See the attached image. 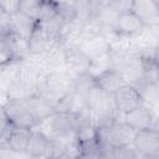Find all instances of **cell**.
<instances>
[{
	"mask_svg": "<svg viewBox=\"0 0 159 159\" xmlns=\"http://www.w3.org/2000/svg\"><path fill=\"white\" fill-rule=\"evenodd\" d=\"M75 77L76 76L68 72L66 68L45 72L40 75L37 80L36 91L55 106L58 99L71 89Z\"/></svg>",
	"mask_w": 159,
	"mask_h": 159,
	"instance_id": "cell-1",
	"label": "cell"
},
{
	"mask_svg": "<svg viewBox=\"0 0 159 159\" xmlns=\"http://www.w3.org/2000/svg\"><path fill=\"white\" fill-rule=\"evenodd\" d=\"M2 106L10 124L26 129H32L37 127V123L32 117V114L30 113L29 108L26 107L24 99L7 98L5 99Z\"/></svg>",
	"mask_w": 159,
	"mask_h": 159,
	"instance_id": "cell-2",
	"label": "cell"
},
{
	"mask_svg": "<svg viewBox=\"0 0 159 159\" xmlns=\"http://www.w3.org/2000/svg\"><path fill=\"white\" fill-rule=\"evenodd\" d=\"M133 147L139 153L140 158H158L159 157V133L158 129L149 128L135 132Z\"/></svg>",
	"mask_w": 159,
	"mask_h": 159,
	"instance_id": "cell-3",
	"label": "cell"
},
{
	"mask_svg": "<svg viewBox=\"0 0 159 159\" xmlns=\"http://www.w3.org/2000/svg\"><path fill=\"white\" fill-rule=\"evenodd\" d=\"M145 29L143 21L130 10L118 15L113 32L118 39H133L139 36Z\"/></svg>",
	"mask_w": 159,
	"mask_h": 159,
	"instance_id": "cell-4",
	"label": "cell"
},
{
	"mask_svg": "<svg viewBox=\"0 0 159 159\" xmlns=\"http://www.w3.org/2000/svg\"><path fill=\"white\" fill-rule=\"evenodd\" d=\"M113 101L119 113L124 114L144 104L140 92L132 84L125 83L113 93Z\"/></svg>",
	"mask_w": 159,
	"mask_h": 159,
	"instance_id": "cell-5",
	"label": "cell"
},
{
	"mask_svg": "<svg viewBox=\"0 0 159 159\" xmlns=\"http://www.w3.org/2000/svg\"><path fill=\"white\" fill-rule=\"evenodd\" d=\"M123 120L135 132L149 128L157 129V117L153 112V108L148 107L147 104H143L133 111L124 113Z\"/></svg>",
	"mask_w": 159,
	"mask_h": 159,
	"instance_id": "cell-6",
	"label": "cell"
},
{
	"mask_svg": "<svg viewBox=\"0 0 159 159\" xmlns=\"http://www.w3.org/2000/svg\"><path fill=\"white\" fill-rule=\"evenodd\" d=\"M52 140L40 129L32 128L25 148V155L31 158H50Z\"/></svg>",
	"mask_w": 159,
	"mask_h": 159,
	"instance_id": "cell-7",
	"label": "cell"
},
{
	"mask_svg": "<svg viewBox=\"0 0 159 159\" xmlns=\"http://www.w3.org/2000/svg\"><path fill=\"white\" fill-rule=\"evenodd\" d=\"M24 102L26 104V107L29 108L30 113L32 114V117L35 118L37 125L40 123H42L43 120H46L47 118H50L56 111H55V106L46 99L45 97H42L39 93H34L26 98H24Z\"/></svg>",
	"mask_w": 159,
	"mask_h": 159,
	"instance_id": "cell-8",
	"label": "cell"
},
{
	"mask_svg": "<svg viewBox=\"0 0 159 159\" xmlns=\"http://www.w3.org/2000/svg\"><path fill=\"white\" fill-rule=\"evenodd\" d=\"M78 48L89 58L98 57L101 55L107 53L111 50V40L104 35H92L82 39Z\"/></svg>",
	"mask_w": 159,
	"mask_h": 159,
	"instance_id": "cell-9",
	"label": "cell"
},
{
	"mask_svg": "<svg viewBox=\"0 0 159 159\" xmlns=\"http://www.w3.org/2000/svg\"><path fill=\"white\" fill-rule=\"evenodd\" d=\"M132 11L145 26H154L159 22V7L153 0H133Z\"/></svg>",
	"mask_w": 159,
	"mask_h": 159,
	"instance_id": "cell-10",
	"label": "cell"
},
{
	"mask_svg": "<svg viewBox=\"0 0 159 159\" xmlns=\"http://www.w3.org/2000/svg\"><path fill=\"white\" fill-rule=\"evenodd\" d=\"M89 58L78 48H66V57H65V68L75 76L87 73L89 66Z\"/></svg>",
	"mask_w": 159,
	"mask_h": 159,
	"instance_id": "cell-11",
	"label": "cell"
},
{
	"mask_svg": "<svg viewBox=\"0 0 159 159\" xmlns=\"http://www.w3.org/2000/svg\"><path fill=\"white\" fill-rule=\"evenodd\" d=\"M93 82L109 94H113L118 88H120L123 84L127 83L123 75L117 68H113V67L99 73L97 77L93 78Z\"/></svg>",
	"mask_w": 159,
	"mask_h": 159,
	"instance_id": "cell-12",
	"label": "cell"
},
{
	"mask_svg": "<svg viewBox=\"0 0 159 159\" xmlns=\"http://www.w3.org/2000/svg\"><path fill=\"white\" fill-rule=\"evenodd\" d=\"M11 27L12 31L20 36L24 40H29L31 34L34 32L37 21L25 14H22L21 11H16L15 14H12L11 16Z\"/></svg>",
	"mask_w": 159,
	"mask_h": 159,
	"instance_id": "cell-13",
	"label": "cell"
},
{
	"mask_svg": "<svg viewBox=\"0 0 159 159\" xmlns=\"http://www.w3.org/2000/svg\"><path fill=\"white\" fill-rule=\"evenodd\" d=\"M56 42H52L47 37V35L45 34V31L42 30V27L40 26V24L37 21L34 32L31 34L30 39L27 40V46H29L30 55H41L45 51H47Z\"/></svg>",
	"mask_w": 159,
	"mask_h": 159,
	"instance_id": "cell-14",
	"label": "cell"
},
{
	"mask_svg": "<svg viewBox=\"0 0 159 159\" xmlns=\"http://www.w3.org/2000/svg\"><path fill=\"white\" fill-rule=\"evenodd\" d=\"M112 67V62H111V57H109V51L104 55H101L98 57H94L89 61V66H88V71L87 75L92 78L97 77L99 73L104 72L106 70Z\"/></svg>",
	"mask_w": 159,
	"mask_h": 159,
	"instance_id": "cell-15",
	"label": "cell"
},
{
	"mask_svg": "<svg viewBox=\"0 0 159 159\" xmlns=\"http://www.w3.org/2000/svg\"><path fill=\"white\" fill-rule=\"evenodd\" d=\"M19 11L39 21L41 15V0H20Z\"/></svg>",
	"mask_w": 159,
	"mask_h": 159,
	"instance_id": "cell-16",
	"label": "cell"
},
{
	"mask_svg": "<svg viewBox=\"0 0 159 159\" xmlns=\"http://www.w3.org/2000/svg\"><path fill=\"white\" fill-rule=\"evenodd\" d=\"M99 5H103L104 7L109 9L111 11L120 15L123 12L132 10L133 0H103V2Z\"/></svg>",
	"mask_w": 159,
	"mask_h": 159,
	"instance_id": "cell-17",
	"label": "cell"
},
{
	"mask_svg": "<svg viewBox=\"0 0 159 159\" xmlns=\"http://www.w3.org/2000/svg\"><path fill=\"white\" fill-rule=\"evenodd\" d=\"M19 5L20 0H0V7L10 16L19 11Z\"/></svg>",
	"mask_w": 159,
	"mask_h": 159,
	"instance_id": "cell-18",
	"label": "cell"
},
{
	"mask_svg": "<svg viewBox=\"0 0 159 159\" xmlns=\"http://www.w3.org/2000/svg\"><path fill=\"white\" fill-rule=\"evenodd\" d=\"M10 125V122L7 119V116L5 113V109H4V106L2 103H0V134Z\"/></svg>",
	"mask_w": 159,
	"mask_h": 159,
	"instance_id": "cell-19",
	"label": "cell"
},
{
	"mask_svg": "<svg viewBox=\"0 0 159 159\" xmlns=\"http://www.w3.org/2000/svg\"><path fill=\"white\" fill-rule=\"evenodd\" d=\"M5 66H6V65H2V63L0 62V76H1V73H2V71H4V68H5Z\"/></svg>",
	"mask_w": 159,
	"mask_h": 159,
	"instance_id": "cell-20",
	"label": "cell"
},
{
	"mask_svg": "<svg viewBox=\"0 0 159 159\" xmlns=\"http://www.w3.org/2000/svg\"><path fill=\"white\" fill-rule=\"evenodd\" d=\"M153 1H154L155 4H158V5H159V0H153Z\"/></svg>",
	"mask_w": 159,
	"mask_h": 159,
	"instance_id": "cell-21",
	"label": "cell"
}]
</instances>
